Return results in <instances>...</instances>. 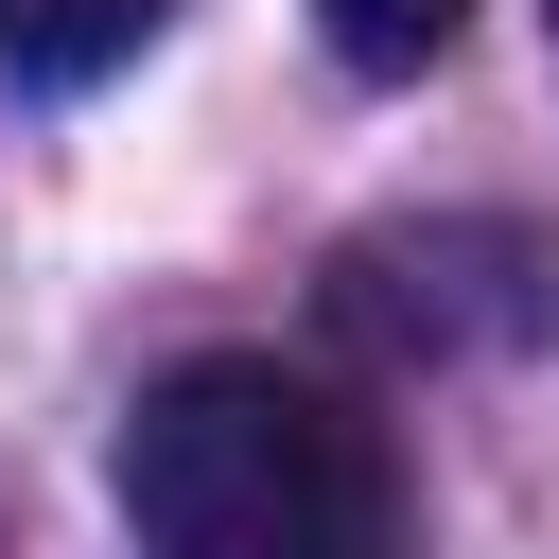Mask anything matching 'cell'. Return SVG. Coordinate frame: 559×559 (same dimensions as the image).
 Returning a JSON list of instances; mask_svg holds the SVG:
<instances>
[{"instance_id":"6da1fadb","label":"cell","mask_w":559,"mask_h":559,"mask_svg":"<svg viewBox=\"0 0 559 559\" xmlns=\"http://www.w3.org/2000/svg\"><path fill=\"white\" fill-rule=\"evenodd\" d=\"M122 542L140 559H402V454L349 384L280 349H192L122 419Z\"/></svg>"},{"instance_id":"7a4b0ae2","label":"cell","mask_w":559,"mask_h":559,"mask_svg":"<svg viewBox=\"0 0 559 559\" xmlns=\"http://www.w3.org/2000/svg\"><path fill=\"white\" fill-rule=\"evenodd\" d=\"M175 0H0V70L17 87H105L122 52H157Z\"/></svg>"},{"instance_id":"3957f363","label":"cell","mask_w":559,"mask_h":559,"mask_svg":"<svg viewBox=\"0 0 559 559\" xmlns=\"http://www.w3.org/2000/svg\"><path fill=\"white\" fill-rule=\"evenodd\" d=\"M454 17H472V0H314V35H332L349 70H437Z\"/></svg>"},{"instance_id":"277c9868","label":"cell","mask_w":559,"mask_h":559,"mask_svg":"<svg viewBox=\"0 0 559 559\" xmlns=\"http://www.w3.org/2000/svg\"><path fill=\"white\" fill-rule=\"evenodd\" d=\"M542 17H559V0H542Z\"/></svg>"}]
</instances>
